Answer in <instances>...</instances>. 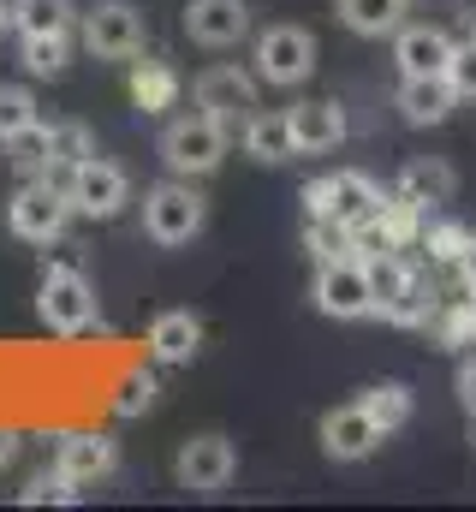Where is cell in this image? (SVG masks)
I'll use <instances>...</instances> for the list:
<instances>
[{"mask_svg": "<svg viewBox=\"0 0 476 512\" xmlns=\"http://www.w3.org/2000/svg\"><path fill=\"white\" fill-rule=\"evenodd\" d=\"M173 96H179L173 66H167V60H137V72H131V102H137L143 114H161V108H173Z\"/></svg>", "mask_w": 476, "mask_h": 512, "instance_id": "44dd1931", "label": "cell"}, {"mask_svg": "<svg viewBox=\"0 0 476 512\" xmlns=\"http://www.w3.org/2000/svg\"><path fill=\"white\" fill-rule=\"evenodd\" d=\"M0 30H12V0H0Z\"/></svg>", "mask_w": 476, "mask_h": 512, "instance_id": "e575fe53", "label": "cell"}, {"mask_svg": "<svg viewBox=\"0 0 476 512\" xmlns=\"http://www.w3.org/2000/svg\"><path fill=\"white\" fill-rule=\"evenodd\" d=\"M78 30H84V48L96 60H137L143 42H149L143 6H131V0H96V6H84Z\"/></svg>", "mask_w": 476, "mask_h": 512, "instance_id": "277c9868", "label": "cell"}, {"mask_svg": "<svg viewBox=\"0 0 476 512\" xmlns=\"http://www.w3.org/2000/svg\"><path fill=\"white\" fill-rule=\"evenodd\" d=\"M66 197H72V215H90V221H114L119 209L131 203V179H125V167L119 161H108V155H84L66 179Z\"/></svg>", "mask_w": 476, "mask_h": 512, "instance_id": "ba28073f", "label": "cell"}, {"mask_svg": "<svg viewBox=\"0 0 476 512\" xmlns=\"http://www.w3.org/2000/svg\"><path fill=\"white\" fill-rule=\"evenodd\" d=\"M36 120H42L36 114V96L24 84H0V143H12L18 131H30Z\"/></svg>", "mask_w": 476, "mask_h": 512, "instance_id": "83f0119b", "label": "cell"}, {"mask_svg": "<svg viewBox=\"0 0 476 512\" xmlns=\"http://www.w3.org/2000/svg\"><path fill=\"white\" fill-rule=\"evenodd\" d=\"M447 78H453L459 102H476V36H471V42H459V48H453V66H447Z\"/></svg>", "mask_w": 476, "mask_h": 512, "instance_id": "1f68e13d", "label": "cell"}, {"mask_svg": "<svg viewBox=\"0 0 476 512\" xmlns=\"http://www.w3.org/2000/svg\"><path fill=\"white\" fill-rule=\"evenodd\" d=\"M310 72H316V36L304 24H268L256 36V84L298 90Z\"/></svg>", "mask_w": 476, "mask_h": 512, "instance_id": "52a82bcc", "label": "cell"}, {"mask_svg": "<svg viewBox=\"0 0 476 512\" xmlns=\"http://www.w3.org/2000/svg\"><path fill=\"white\" fill-rule=\"evenodd\" d=\"M12 459H18V435H12V429H0V471H6Z\"/></svg>", "mask_w": 476, "mask_h": 512, "instance_id": "836d02e7", "label": "cell"}, {"mask_svg": "<svg viewBox=\"0 0 476 512\" xmlns=\"http://www.w3.org/2000/svg\"><path fill=\"white\" fill-rule=\"evenodd\" d=\"M399 12H405V0H340V18L357 36H393Z\"/></svg>", "mask_w": 476, "mask_h": 512, "instance_id": "603a6c76", "label": "cell"}, {"mask_svg": "<svg viewBox=\"0 0 476 512\" xmlns=\"http://www.w3.org/2000/svg\"><path fill=\"white\" fill-rule=\"evenodd\" d=\"M161 161H167V173H179V179H203V173H215V167L227 161V126L209 120L203 108L167 120V126H161Z\"/></svg>", "mask_w": 476, "mask_h": 512, "instance_id": "6da1fadb", "label": "cell"}, {"mask_svg": "<svg viewBox=\"0 0 476 512\" xmlns=\"http://www.w3.org/2000/svg\"><path fill=\"white\" fill-rule=\"evenodd\" d=\"M185 36L197 48H238L250 36V6L244 0H191L185 6Z\"/></svg>", "mask_w": 476, "mask_h": 512, "instance_id": "5bb4252c", "label": "cell"}, {"mask_svg": "<svg viewBox=\"0 0 476 512\" xmlns=\"http://www.w3.org/2000/svg\"><path fill=\"white\" fill-rule=\"evenodd\" d=\"M72 483H102L108 471L119 465V447L108 435H96V429H78V435H66L60 441V459H54Z\"/></svg>", "mask_w": 476, "mask_h": 512, "instance_id": "e0dca14e", "label": "cell"}, {"mask_svg": "<svg viewBox=\"0 0 476 512\" xmlns=\"http://www.w3.org/2000/svg\"><path fill=\"white\" fill-rule=\"evenodd\" d=\"M393 108L405 126H441L459 108V90H453V78H399Z\"/></svg>", "mask_w": 476, "mask_h": 512, "instance_id": "9a60e30c", "label": "cell"}, {"mask_svg": "<svg viewBox=\"0 0 476 512\" xmlns=\"http://www.w3.org/2000/svg\"><path fill=\"white\" fill-rule=\"evenodd\" d=\"M78 489L84 483H72L60 465L54 471H42V477H30L24 489H18V507H42V501H54V507H66V501H78Z\"/></svg>", "mask_w": 476, "mask_h": 512, "instance_id": "f1b7e54d", "label": "cell"}, {"mask_svg": "<svg viewBox=\"0 0 476 512\" xmlns=\"http://www.w3.org/2000/svg\"><path fill=\"white\" fill-rule=\"evenodd\" d=\"M304 203H310V215H322V221H334L346 233H363L381 215L387 197H381V185L369 173H328V179H310L304 185Z\"/></svg>", "mask_w": 476, "mask_h": 512, "instance_id": "7a4b0ae2", "label": "cell"}, {"mask_svg": "<svg viewBox=\"0 0 476 512\" xmlns=\"http://www.w3.org/2000/svg\"><path fill=\"white\" fill-rule=\"evenodd\" d=\"M197 108L209 114V120H221L227 131H238L250 114H256V78L250 72H238V66H209L203 78H197Z\"/></svg>", "mask_w": 476, "mask_h": 512, "instance_id": "8fae6325", "label": "cell"}, {"mask_svg": "<svg viewBox=\"0 0 476 512\" xmlns=\"http://www.w3.org/2000/svg\"><path fill=\"white\" fill-rule=\"evenodd\" d=\"M173 477H179V489H191V495H221L227 483L238 477V447L227 435H191L185 447H179V459H173Z\"/></svg>", "mask_w": 476, "mask_h": 512, "instance_id": "30bf717a", "label": "cell"}, {"mask_svg": "<svg viewBox=\"0 0 476 512\" xmlns=\"http://www.w3.org/2000/svg\"><path fill=\"white\" fill-rule=\"evenodd\" d=\"M6 221H12V233L24 245H54L66 233V221H72V197H66L60 179H24L12 191V203H6Z\"/></svg>", "mask_w": 476, "mask_h": 512, "instance_id": "5b68a950", "label": "cell"}, {"mask_svg": "<svg viewBox=\"0 0 476 512\" xmlns=\"http://www.w3.org/2000/svg\"><path fill=\"white\" fill-rule=\"evenodd\" d=\"M36 310H42L48 334H84V328H96V292H90L84 268H72V262H48V268H42Z\"/></svg>", "mask_w": 476, "mask_h": 512, "instance_id": "8992f818", "label": "cell"}, {"mask_svg": "<svg viewBox=\"0 0 476 512\" xmlns=\"http://www.w3.org/2000/svg\"><path fill=\"white\" fill-rule=\"evenodd\" d=\"M286 120H292L298 155H328L346 143V114L334 102H298V108H286Z\"/></svg>", "mask_w": 476, "mask_h": 512, "instance_id": "2e32d148", "label": "cell"}, {"mask_svg": "<svg viewBox=\"0 0 476 512\" xmlns=\"http://www.w3.org/2000/svg\"><path fill=\"white\" fill-rule=\"evenodd\" d=\"M423 251L435 256L441 268H453V262H471L476 239L459 227V221H423Z\"/></svg>", "mask_w": 476, "mask_h": 512, "instance_id": "4316f807", "label": "cell"}, {"mask_svg": "<svg viewBox=\"0 0 476 512\" xmlns=\"http://www.w3.org/2000/svg\"><path fill=\"white\" fill-rule=\"evenodd\" d=\"M453 191H459V173H453L447 161H435V155H417V161H405V173H399V197H411L423 215L441 209V203H453Z\"/></svg>", "mask_w": 476, "mask_h": 512, "instance_id": "ac0fdd59", "label": "cell"}, {"mask_svg": "<svg viewBox=\"0 0 476 512\" xmlns=\"http://www.w3.org/2000/svg\"><path fill=\"white\" fill-rule=\"evenodd\" d=\"M316 310L334 316V322H363L375 316V280H369V262L357 256H328L316 268Z\"/></svg>", "mask_w": 476, "mask_h": 512, "instance_id": "9c48e42d", "label": "cell"}, {"mask_svg": "<svg viewBox=\"0 0 476 512\" xmlns=\"http://www.w3.org/2000/svg\"><path fill=\"white\" fill-rule=\"evenodd\" d=\"M24 42V72L30 78H60L66 72V54H72V36L54 30V36H18Z\"/></svg>", "mask_w": 476, "mask_h": 512, "instance_id": "d4e9b609", "label": "cell"}, {"mask_svg": "<svg viewBox=\"0 0 476 512\" xmlns=\"http://www.w3.org/2000/svg\"><path fill=\"white\" fill-rule=\"evenodd\" d=\"M197 346H203V322H197L191 310H161V316L149 322V352H155L161 364H191Z\"/></svg>", "mask_w": 476, "mask_h": 512, "instance_id": "d6986e66", "label": "cell"}, {"mask_svg": "<svg viewBox=\"0 0 476 512\" xmlns=\"http://www.w3.org/2000/svg\"><path fill=\"white\" fill-rule=\"evenodd\" d=\"M453 48L459 42L441 24H399L393 30V66H399V78H447Z\"/></svg>", "mask_w": 476, "mask_h": 512, "instance_id": "4fadbf2b", "label": "cell"}, {"mask_svg": "<svg viewBox=\"0 0 476 512\" xmlns=\"http://www.w3.org/2000/svg\"><path fill=\"white\" fill-rule=\"evenodd\" d=\"M90 149H96V143H90V131L78 126V120H66V126H48V179H54V173L66 179V173H72V167H78Z\"/></svg>", "mask_w": 476, "mask_h": 512, "instance_id": "484cf974", "label": "cell"}, {"mask_svg": "<svg viewBox=\"0 0 476 512\" xmlns=\"http://www.w3.org/2000/svg\"><path fill=\"white\" fill-rule=\"evenodd\" d=\"M244 155H256L262 167H280V161H292V155H298L286 108H280V114H250V120H244Z\"/></svg>", "mask_w": 476, "mask_h": 512, "instance_id": "ffe728a7", "label": "cell"}, {"mask_svg": "<svg viewBox=\"0 0 476 512\" xmlns=\"http://www.w3.org/2000/svg\"><path fill=\"white\" fill-rule=\"evenodd\" d=\"M346 227H334V221H322V215H310V227H304V245H310V256L316 262H328V256H340L346 251Z\"/></svg>", "mask_w": 476, "mask_h": 512, "instance_id": "4dcf8cb0", "label": "cell"}, {"mask_svg": "<svg viewBox=\"0 0 476 512\" xmlns=\"http://www.w3.org/2000/svg\"><path fill=\"white\" fill-rule=\"evenodd\" d=\"M381 441H387V429L369 417V405H363V399H352V405H334V411L322 417V453H328V459H340V465L369 459Z\"/></svg>", "mask_w": 476, "mask_h": 512, "instance_id": "7c38bea8", "label": "cell"}, {"mask_svg": "<svg viewBox=\"0 0 476 512\" xmlns=\"http://www.w3.org/2000/svg\"><path fill=\"white\" fill-rule=\"evenodd\" d=\"M149 405H155V376H149V370H131L114 393V411L119 417H143Z\"/></svg>", "mask_w": 476, "mask_h": 512, "instance_id": "f546056e", "label": "cell"}, {"mask_svg": "<svg viewBox=\"0 0 476 512\" xmlns=\"http://www.w3.org/2000/svg\"><path fill=\"white\" fill-rule=\"evenodd\" d=\"M143 233L155 239V245H191L197 233H203V197L191 191V179H161V185H149L143 191Z\"/></svg>", "mask_w": 476, "mask_h": 512, "instance_id": "3957f363", "label": "cell"}, {"mask_svg": "<svg viewBox=\"0 0 476 512\" xmlns=\"http://www.w3.org/2000/svg\"><path fill=\"white\" fill-rule=\"evenodd\" d=\"M459 399H465V411L476 417V358H465V364H459Z\"/></svg>", "mask_w": 476, "mask_h": 512, "instance_id": "d6a6232c", "label": "cell"}, {"mask_svg": "<svg viewBox=\"0 0 476 512\" xmlns=\"http://www.w3.org/2000/svg\"><path fill=\"white\" fill-rule=\"evenodd\" d=\"M363 405H369V417H375V423L393 435V429H405V423H411V411H417V393H411L405 382H381V387H369V393H363Z\"/></svg>", "mask_w": 476, "mask_h": 512, "instance_id": "cb8c5ba5", "label": "cell"}, {"mask_svg": "<svg viewBox=\"0 0 476 512\" xmlns=\"http://www.w3.org/2000/svg\"><path fill=\"white\" fill-rule=\"evenodd\" d=\"M78 6L72 0H12V30L18 36H54V30H72Z\"/></svg>", "mask_w": 476, "mask_h": 512, "instance_id": "7402d4cb", "label": "cell"}]
</instances>
